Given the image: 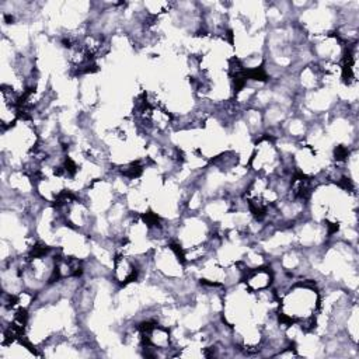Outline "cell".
Here are the masks:
<instances>
[{"label": "cell", "instance_id": "6da1fadb", "mask_svg": "<svg viewBox=\"0 0 359 359\" xmlns=\"http://www.w3.org/2000/svg\"><path fill=\"white\" fill-rule=\"evenodd\" d=\"M321 287L314 278H299L278 297L276 316L285 330L292 323L313 318L320 311Z\"/></svg>", "mask_w": 359, "mask_h": 359}, {"label": "cell", "instance_id": "7a4b0ae2", "mask_svg": "<svg viewBox=\"0 0 359 359\" xmlns=\"http://www.w3.org/2000/svg\"><path fill=\"white\" fill-rule=\"evenodd\" d=\"M215 234V224L201 213H185L177 222V229L171 241L184 251L196 245L206 244Z\"/></svg>", "mask_w": 359, "mask_h": 359}, {"label": "cell", "instance_id": "3957f363", "mask_svg": "<svg viewBox=\"0 0 359 359\" xmlns=\"http://www.w3.org/2000/svg\"><path fill=\"white\" fill-rule=\"evenodd\" d=\"M109 279L118 287H125L128 285L140 282L142 268L137 259L133 255L118 252L114 258Z\"/></svg>", "mask_w": 359, "mask_h": 359}, {"label": "cell", "instance_id": "277c9868", "mask_svg": "<svg viewBox=\"0 0 359 359\" xmlns=\"http://www.w3.org/2000/svg\"><path fill=\"white\" fill-rule=\"evenodd\" d=\"M241 283L252 293H258L261 290L272 287L273 283V272L268 265H262L258 268L245 269Z\"/></svg>", "mask_w": 359, "mask_h": 359}]
</instances>
